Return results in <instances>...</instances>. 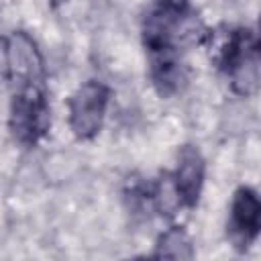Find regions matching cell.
Listing matches in <instances>:
<instances>
[{"label": "cell", "mask_w": 261, "mask_h": 261, "mask_svg": "<svg viewBox=\"0 0 261 261\" xmlns=\"http://www.w3.org/2000/svg\"><path fill=\"white\" fill-rule=\"evenodd\" d=\"M12 100H10V116L8 126L12 137L33 147L37 145L51 126V108L47 100L45 82H29L12 86Z\"/></svg>", "instance_id": "obj_2"}, {"label": "cell", "mask_w": 261, "mask_h": 261, "mask_svg": "<svg viewBox=\"0 0 261 261\" xmlns=\"http://www.w3.org/2000/svg\"><path fill=\"white\" fill-rule=\"evenodd\" d=\"M214 61L226 73L239 96H251L259 88V43L251 29H228L214 45Z\"/></svg>", "instance_id": "obj_1"}, {"label": "cell", "mask_w": 261, "mask_h": 261, "mask_svg": "<svg viewBox=\"0 0 261 261\" xmlns=\"http://www.w3.org/2000/svg\"><path fill=\"white\" fill-rule=\"evenodd\" d=\"M110 102V88L98 80H88L75 88L67 100V122L71 133L82 139H94L104 124Z\"/></svg>", "instance_id": "obj_3"}, {"label": "cell", "mask_w": 261, "mask_h": 261, "mask_svg": "<svg viewBox=\"0 0 261 261\" xmlns=\"http://www.w3.org/2000/svg\"><path fill=\"white\" fill-rule=\"evenodd\" d=\"M155 257H167V259H192L194 257V245L188 232L181 226H169L163 230L155 243Z\"/></svg>", "instance_id": "obj_7"}, {"label": "cell", "mask_w": 261, "mask_h": 261, "mask_svg": "<svg viewBox=\"0 0 261 261\" xmlns=\"http://www.w3.org/2000/svg\"><path fill=\"white\" fill-rule=\"evenodd\" d=\"M6 73L12 86L45 82L43 55L33 37L24 31L12 33V37L6 41Z\"/></svg>", "instance_id": "obj_5"}, {"label": "cell", "mask_w": 261, "mask_h": 261, "mask_svg": "<svg viewBox=\"0 0 261 261\" xmlns=\"http://www.w3.org/2000/svg\"><path fill=\"white\" fill-rule=\"evenodd\" d=\"M206 177V165L196 147H184L177 157V165L169 175L173 194L179 208H196L202 196Z\"/></svg>", "instance_id": "obj_6"}, {"label": "cell", "mask_w": 261, "mask_h": 261, "mask_svg": "<svg viewBox=\"0 0 261 261\" xmlns=\"http://www.w3.org/2000/svg\"><path fill=\"white\" fill-rule=\"evenodd\" d=\"M261 228V202L253 188L241 186L232 194L228 214V239L239 251L249 249Z\"/></svg>", "instance_id": "obj_4"}]
</instances>
